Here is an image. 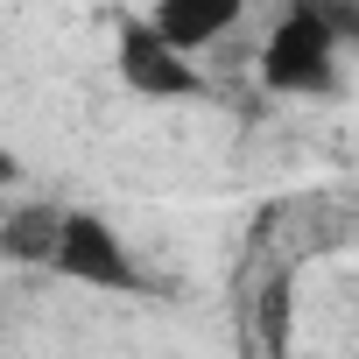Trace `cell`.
<instances>
[{
  "instance_id": "5",
  "label": "cell",
  "mask_w": 359,
  "mask_h": 359,
  "mask_svg": "<svg viewBox=\"0 0 359 359\" xmlns=\"http://www.w3.org/2000/svg\"><path fill=\"white\" fill-rule=\"evenodd\" d=\"M57 233H64V205H22L8 226H0V254L50 268L57 261Z\"/></svg>"
},
{
  "instance_id": "2",
  "label": "cell",
  "mask_w": 359,
  "mask_h": 359,
  "mask_svg": "<svg viewBox=\"0 0 359 359\" xmlns=\"http://www.w3.org/2000/svg\"><path fill=\"white\" fill-rule=\"evenodd\" d=\"M64 282L78 289H106V296H141L148 275L134 261V247L113 233V219L99 212H64V233H57V261H50Z\"/></svg>"
},
{
  "instance_id": "3",
  "label": "cell",
  "mask_w": 359,
  "mask_h": 359,
  "mask_svg": "<svg viewBox=\"0 0 359 359\" xmlns=\"http://www.w3.org/2000/svg\"><path fill=\"white\" fill-rule=\"evenodd\" d=\"M113 71L134 99H191L198 92V71H191V50H176L148 15H127L113 29Z\"/></svg>"
},
{
  "instance_id": "6",
  "label": "cell",
  "mask_w": 359,
  "mask_h": 359,
  "mask_svg": "<svg viewBox=\"0 0 359 359\" xmlns=\"http://www.w3.org/2000/svg\"><path fill=\"white\" fill-rule=\"evenodd\" d=\"M8 176H15V162H8V155H0V184H8Z\"/></svg>"
},
{
  "instance_id": "4",
  "label": "cell",
  "mask_w": 359,
  "mask_h": 359,
  "mask_svg": "<svg viewBox=\"0 0 359 359\" xmlns=\"http://www.w3.org/2000/svg\"><path fill=\"white\" fill-rule=\"evenodd\" d=\"M240 15H247V0H155V8H148V22L176 50H191V57L212 50V43H226Z\"/></svg>"
},
{
  "instance_id": "1",
  "label": "cell",
  "mask_w": 359,
  "mask_h": 359,
  "mask_svg": "<svg viewBox=\"0 0 359 359\" xmlns=\"http://www.w3.org/2000/svg\"><path fill=\"white\" fill-rule=\"evenodd\" d=\"M338 50H345V29L338 22H324L310 8H282V22L261 43V85L282 92V99L338 92Z\"/></svg>"
},
{
  "instance_id": "7",
  "label": "cell",
  "mask_w": 359,
  "mask_h": 359,
  "mask_svg": "<svg viewBox=\"0 0 359 359\" xmlns=\"http://www.w3.org/2000/svg\"><path fill=\"white\" fill-rule=\"evenodd\" d=\"M352 43H359V15H352Z\"/></svg>"
}]
</instances>
